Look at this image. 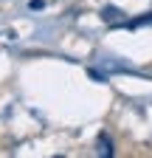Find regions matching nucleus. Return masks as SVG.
<instances>
[{
  "label": "nucleus",
  "instance_id": "nucleus-1",
  "mask_svg": "<svg viewBox=\"0 0 152 158\" xmlns=\"http://www.w3.org/2000/svg\"><path fill=\"white\" fill-rule=\"evenodd\" d=\"M96 155H102V158H104V155H107V158L113 155V141H110L107 135H99V141H96Z\"/></svg>",
  "mask_w": 152,
  "mask_h": 158
}]
</instances>
